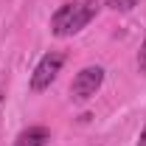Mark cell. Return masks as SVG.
<instances>
[{
  "label": "cell",
  "mask_w": 146,
  "mask_h": 146,
  "mask_svg": "<svg viewBox=\"0 0 146 146\" xmlns=\"http://www.w3.org/2000/svg\"><path fill=\"white\" fill-rule=\"evenodd\" d=\"M101 9V0H65L51 17V34L54 36H73L84 31Z\"/></svg>",
  "instance_id": "6da1fadb"
},
{
  "label": "cell",
  "mask_w": 146,
  "mask_h": 146,
  "mask_svg": "<svg viewBox=\"0 0 146 146\" xmlns=\"http://www.w3.org/2000/svg\"><path fill=\"white\" fill-rule=\"evenodd\" d=\"M101 84H104V68L101 65H87V68H82V70L73 76L70 98L76 104H84V101H90L93 96L101 90Z\"/></svg>",
  "instance_id": "7a4b0ae2"
},
{
  "label": "cell",
  "mask_w": 146,
  "mask_h": 146,
  "mask_svg": "<svg viewBox=\"0 0 146 146\" xmlns=\"http://www.w3.org/2000/svg\"><path fill=\"white\" fill-rule=\"evenodd\" d=\"M62 65H65V54H62V51H48V54L36 62L34 73H31V82H28L31 93H42V90H48V87L54 84V79L59 76Z\"/></svg>",
  "instance_id": "3957f363"
},
{
  "label": "cell",
  "mask_w": 146,
  "mask_h": 146,
  "mask_svg": "<svg viewBox=\"0 0 146 146\" xmlns=\"http://www.w3.org/2000/svg\"><path fill=\"white\" fill-rule=\"evenodd\" d=\"M48 143H51V129L42 127V124L25 127L14 141V146H48Z\"/></svg>",
  "instance_id": "277c9868"
},
{
  "label": "cell",
  "mask_w": 146,
  "mask_h": 146,
  "mask_svg": "<svg viewBox=\"0 0 146 146\" xmlns=\"http://www.w3.org/2000/svg\"><path fill=\"white\" fill-rule=\"evenodd\" d=\"M138 6V0H107V9L112 11H132Z\"/></svg>",
  "instance_id": "5b68a950"
},
{
  "label": "cell",
  "mask_w": 146,
  "mask_h": 146,
  "mask_svg": "<svg viewBox=\"0 0 146 146\" xmlns=\"http://www.w3.org/2000/svg\"><path fill=\"white\" fill-rule=\"evenodd\" d=\"M138 70L146 73V34H143V42H141V51H138Z\"/></svg>",
  "instance_id": "8992f818"
},
{
  "label": "cell",
  "mask_w": 146,
  "mask_h": 146,
  "mask_svg": "<svg viewBox=\"0 0 146 146\" xmlns=\"http://www.w3.org/2000/svg\"><path fill=\"white\" fill-rule=\"evenodd\" d=\"M135 146H146V124H143V129H141V135H138V143Z\"/></svg>",
  "instance_id": "52a82bcc"
}]
</instances>
